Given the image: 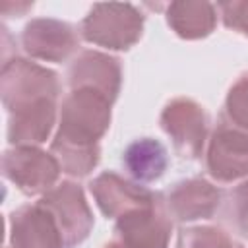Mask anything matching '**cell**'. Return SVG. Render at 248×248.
Segmentation results:
<instances>
[{"mask_svg":"<svg viewBox=\"0 0 248 248\" xmlns=\"http://www.w3.org/2000/svg\"><path fill=\"white\" fill-rule=\"evenodd\" d=\"M56 74L23 58L4 62L2 101L10 114L8 140L16 147L43 143L56 116Z\"/></svg>","mask_w":248,"mask_h":248,"instance_id":"cell-1","label":"cell"},{"mask_svg":"<svg viewBox=\"0 0 248 248\" xmlns=\"http://www.w3.org/2000/svg\"><path fill=\"white\" fill-rule=\"evenodd\" d=\"M110 103L95 89H72L62 103L60 128L52 141V153L60 169L72 176H85L99 161V138L110 122Z\"/></svg>","mask_w":248,"mask_h":248,"instance_id":"cell-2","label":"cell"},{"mask_svg":"<svg viewBox=\"0 0 248 248\" xmlns=\"http://www.w3.org/2000/svg\"><path fill=\"white\" fill-rule=\"evenodd\" d=\"M143 14L132 4H95L79 25L85 41L107 48H130L141 35Z\"/></svg>","mask_w":248,"mask_h":248,"instance_id":"cell-3","label":"cell"},{"mask_svg":"<svg viewBox=\"0 0 248 248\" xmlns=\"http://www.w3.org/2000/svg\"><path fill=\"white\" fill-rule=\"evenodd\" d=\"M39 203L45 205L56 221L64 240V248H74L87 238L93 227V217L78 184L62 182L56 188L48 190L39 200Z\"/></svg>","mask_w":248,"mask_h":248,"instance_id":"cell-4","label":"cell"},{"mask_svg":"<svg viewBox=\"0 0 248 248\" xmlns=\"http://www.w3.org/2000/svg\"><path fill=\"white\" fill-rule=\"evenodd\" d=\"M2 167L4 176L25 194H46L60 174L56 157L37 147H14L6 151Z\"/></svg>","mask_w":248,"mask_h":248,"instance_id":"cell-5","label":"cell"},{"mask_svg":"<svg viewBox=\"0 0 248 248\" xmlns=\"http://www.w3.org/2000/svg\"><path fill=\"white\" fill-rule=\"evenodd\" d=\"M91 194L107 217H122L136 209L151 207L161 202V196L141 186L140 182L126 180L116 172H103L91 182Z\"/></svg>","mask_w":248,"mask_h":248,"instance_id":"cell-6","label":"cell"},{"mask_svg":"<svg viewBox=\"0 0 248 248\" xmlns=\"http://www.w3.org/2000/svg\"><path fill=\"white\" fill-rule=\"evenodd\" d=\"M163 130L172 138L176 151L186 159L200 157L205 141V112L190 99H176L167 105L161 116Z\"/></svg>","mask_w":248,"mask_h":248,"instance_id":"cell-7","label":"cell"},{"mask_svg":"<svg viewBox=\"0 0 248 248\" xmlns=\"http://www.w3.org/2000/svg\"><path fill=\"white\" fill-rule=\"evenodd\" d=\"M163 200L157 205L136 209L118 217L116 242L126 248H169L170 217L163 211Z\"/></svg>","mask_w":248,"mask_h":248,"instance_id":"cell-8","label":"cell"},{"mask_svg":"<svg viewBox=\"0 0 248 248\" xmlns=\"http://www.w3.org/2000/svg\"><path fill=\"white\" fill-rule=\"evenodd\" d=\"M207 170L221 182H231L248 172V136L219 122L207 149Z\"/></svg>","mask_w":248,"mask_h":248,"instance_id":"cell-9","label":"cell"},{"mask_svg":"<svg viewBox=\"0 0 248 248\" xmlns=\"http://www.w3.org/2000/svg\"><path fill=\"white\" fill-rule=\"evenodd\" d=\"M23 50L41 60L60 62L68 58L78 46V33L64 21L58 19H33L21 33Z\"/></svg>","mask_w":248,"mask_h":248,"instance_id":"cell-10","label":"cell"},{"mask_svg":"<svg viewBox=\"0 0 248 248\" xmlns=\"http://www.w3.org/2000/svg\"><path fill=\"white\" fill-rule=\"evenodd\" d=\"M10 242L12 248H64L56 221L39 202L12 213Z\"/></svg>","mask_w":248,"mask_h":248,"instance_id":"cell-11","label":"cell"},{"mask_svg":"<svg viewBox=\"0 0 248 248\" xmlns=\"http://www.w3.org/2000/svg\"><path fill=\"white\" fill-rule=\"evenodd\" d=\"M221 203V192L202 178H188L176 182L169 192L163 205L176 221L209 219Z\"/></svg>","mask_w":248,"mask_h":248,"instance_id":"cell-12","label":"cell"},{"mask_svg":"<svg viewBox=\"0 0 248 248\" xmlns=\"http://www.w3.org/2000/svg\"><path fill=\"white\" fill-rule=\"evenodd\" d=\"M68 83L72 89L87 87L101 91L114 101L120 89V64L112 56L85 50L72 62L68 70Z\"/></svg>","mask_w":248,"mask_h":248,"instance_id":"cell-13","label":"cell"},{"mask_svg":"<svg viewBox=\"0 0 248 248\" xmlns=\"http://www.w3.org/2000/svg\"><path fill=\"white\" fill-rule=\"evenodd\" d=\"M122 165L136 182H153L165 174L169 155L161 141L153 138H140L124 149Z\"/></svg>","mask_w":248,"mask_h":248,"instance_id":"cell-14","label":"cell"},{"mask_svg":"<svg viewBox=\"0 0 248 248\" xmlns=\"http://www.w3.org/2000/svg\"><path fill=\"white\" fill-rule=\"evenodd\" d=\"M217 8L207 2H172L167 6L169 25L184 39H200L213 31Z\"/></svg>","mask_w":248,"mask_h":248,"instance_id":"cell-15","label":"cell"},{"mask_svg":"<svg viewBox=\"0 0 248 248\" xmlns=\"http://www.w3.org/2000/svg\"><path fill=\"white\" fill-rule=\"evenodd\" d=\"M221 124L248 136V74L231 87L225 108L221 112Z\"/></svg>","mask_w":248,"mask_h":248,"instance_id":"cell-16","label":"cell"},{"mask_svg":"<svg viewBox=\"0 0 248 248\" xmlns=\"http://www.w3.org/2000/svg\"><path fill=\"white\" fill-rule=\"evenodd\" d=\"M223 221L238 234L248 236V180L234 186L223 205Z\"/></svg>","mask_w":248,"mask_h":248,"instance_id":"cell-17","label":"cell"},{"mask_svg":"<svg viewBox=\"0 0 248 248\" xmlns=\"http://www.w3.org/2000/svg\"><path fill=\"white\" fill-rule=\"evenodd\" d=\"M176 248H242V246L231 240V236L221 229L196 227L180 232Z\"/></svg>","mask_w":248,"mask_h":248,"instance_id":"cell-18","label":"cell"},{"mask_svg":"<svg viewBox=\"0 0 248 248\" xmlns=\"http://www.w3.org/2000/svg\"><path fill=\"white\" fill-rule=\"evenodd\" d=\"M227 27L248 35V2H221L215 6Z\"/></svg>","mask_w":248,"mask_h":248,"instance_id":"cell-19","label":"cell"},{"mask_svg":"<svg viewBox=\"0 0 248 248\" xmlns=\"http://www.w3.org/2000/svg\"><path fill=\"white\" fill-rule=\"evenodd\" d=\"M105 248H126V246H122L120 242H112V244H107Z\"/></svg>","mask_w":248,"mask_h":248,"instance_id":"cell-20","label":"cell"}]
</instances>
